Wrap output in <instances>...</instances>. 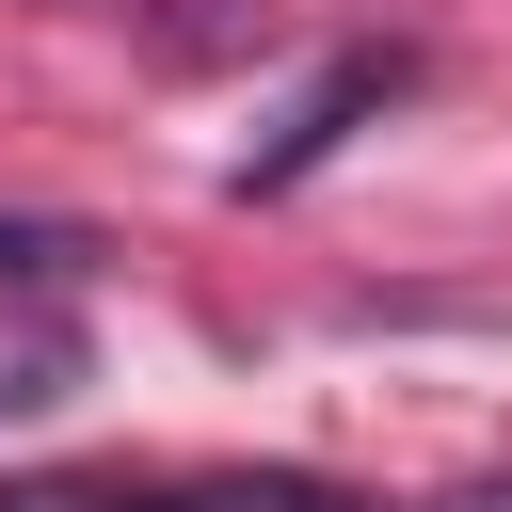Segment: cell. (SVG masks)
I'll use <instances>...</instances> for the list:
<instances>
[{
    "label": "cell",
    "instance_id": "1",
    "mask_svg": "<svg viewBox=\"0 0 512 512\" xmlns=\"http://www.w3.org/2000/svg\"><path fill=\"white\" fill-rule=\"evenodd\" d=\"M384 96H400V48H336V64L304 80V112H288L272 144H240V192H288V176H320V160H336V144H352Z\"/></svg>",
    "mask_w": 512,
    "mask_h": 512
},
{
    "label": "cell",
    "instance_id": "2",
    "mask_svg": "<svg viewBox=\"0 0 512 512\" xmlns=\"http://www.w3.org/2000/svg\"><path fill=\"white\" fill-rule=\"evenodd\" d=\"M80 272V224H32V208H0V288H64Z\"/></svg>",
    "mask_w": 512,
    "mask_h": 512
},
{
    "label": "cell",
    "instance_id": "3",
    "mask_svg": "<svg viewBox=\"0 0 512 512\" xmlns=\"http://www.w3.org/2000/svg\"><path fill=\"white\" fill-rule=\"evenodd\" d=\"M96 512H192V496H96Z\"/></svg>",
    "mask_w": 512,
    "mask_h": 512
},
{
    "label": "cell",
    "instance_id": "4",
    "mask_svg": "<svg viewBox=\"0 0 512 512\" xmlns=\"http://www.w3.org/2000/svg\"><path fill=\"white\" fill-rule=\"evenodd\" d=\"M464 512H512V480H496V496H464Z\"/></svg>",
    "mask_w": 512,
    "mask_h": 512
},
{
    "label": "cell",
    "instance_id": "5",
    "mask_svg": "<svg viewBox=\"0 0 512 512\" xmlns=\"http://www.w3.org/2000/svg\"><path fill=\"white\" fill-rule=\"evenodd\" d=\"M0 512H32V496H0Z\"/></svg>",
    "mask_w": 512,
    "mask_h": 512
},
{
    "label": "cell",
    "instance_id": "6",
    "mask_svg": "<svg viewBox=\"0 0 512 512\" xmlns=\"http://www.w3.org/2000/svg\"><path fill=\"white\" fill-rule=\"evenodd\" d=\"M0 400H16V384H0Z\"/></svg>",
    "mask_w": 512,
    "mask_h": 512
}]
</instances>
